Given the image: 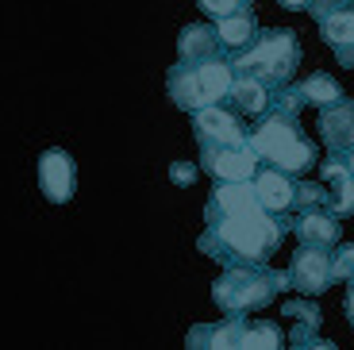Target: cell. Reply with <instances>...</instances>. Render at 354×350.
<instances>
[{
	"mask_svg": "<svg viewBox=\"0 0 354 350\" xmlns=\"http://www.w3.org/2000/svg\"><path fill=\"white\" fill-rule=\"evenodd\" d=\"M285 228L289 223L274 219V212L266 208L243 216H212L196 246L220 266H266V258L281 246Z\"/></svg>",
	"mask_w": 354,
	"mask_h": 350,
	"instance_id": "1",
	"label": "cell"
},
{
	"mask_svg": "<svg viewBox=\"0 0 354 350\" xmlns=\"http://www.w3.org/2000/svg\"><path fill=\"white\" fill-rule=\"evenodd\" d=\"M301 43H297V31L289 27H270V31H258V39L231 58L235 66V77H254L266 89H285L292 81V73L301 70Z\"/></svg>",
	"mask_w": 354,
	"mask_h": 350,
	"instance_id": "2",
	"label": "cell"
},
{
	"mask_svg": "<svg viewBox=\"0 0 354 350\" xmlns=\"http://www.w3.org/2000/svg\"><path fill=\"white\" fill-rule=\"evenodd\" d=\"M247 147L258 154V162H270L289 177H301L316 162V147L297 131V116H285L277 108H270V116L262 112L258 127L247 135Z\"/></svg>",
	"mask_w": 354,
	"mask_h": 350,
	"instance_id": "3",
	"label": "cell"
},
{
	"mask_svg": "<svg viewBox=\"0 0 354 350\" xmlns=\"http://www.w3.org/2000/svg\"><path fill=\"white\" fill-rule=\"evenodd\" d=\"M285 289H292V277L266 266H227L223 277L212 285V300L220 312H258L270 300H277Z\"/></svg>",
	"mask_w": 354,
	"mask_h": 350,
	"instance_id": "4",
	"label": "cell"
},
{
	"mask_svg": "<svg viewBox=\"0 0 354 350\" xmlns=\"http://www.w3.org/2000/svg\"><path fill=\"white\" fill-rule=\"evenodd\" d=\"M289 277H292V289L297 293H304V297H319V293L331 285V254H328V246L301 243L297 254H292Z\"/></svg>",
	"mask_w": 354,
	"mask_h": 350,
	"instance_id": "5",
	"label": "cell"
},
{
	"mask_svg": "<svg viewBox=\"0 0 354 350\" xmlns=\"http://www.w3.org/2000/svg\"><path fill=\"white\" fill-rule=\"evenodd\" d=\"M39 189H43V196L50 204H70L73 201L77 166H73V158L66 154L62 147L43 150V158H39Z\"/></svg>",
	"mask_w": 354,
	"mask_h": 350,
	"instance_id": "6",
	"label": "cell"
},
{
	"mask_svg": "<svg viewBox=\"0 0 354 350\" xmlns=\"http://www.w3.org/2000/svg\"><path fill=\"white\" fill-rule=\"evenodd\" d=\"M201 154H204V166L220 181H250L258 174V154L250 147H220V142L201 139Z\"/></svg>",
	"mask_w": 354,
	"mask_h": 350,
	"instance_id": "7",
	"label": "cell"
},
{
	"mask_svg": "<svg viewBox=\"0 0 354 350\" xmlns=\"http://www.w3.org/2000/svg\"><path fill=\"white\" fill-rule=\"evenodd\" d=\"M193 123H196V139L204 142H220V147H247V127L231 112L216 104H204L201 112H193Z\"/></svg>",
	"mask_w": 354,
	"mask_h": 350,
	"instance_id": "8",
	"label": "cell"
},
{
	"mask_svg": "<svg viewBox=\"0 0 354 350\" xmlns=\"http://www.w3.org/2000/svg\"><path fill=\"white\" fill-rule=\"evenodd\" d=\"M319 135L331 147V154L354 150V100L339 97L335 104L319 108Z\"/></svg>",
	"mask_w": 354,
	"mask_h": 350,
	"instance_id": "9",
	"label": "cell"
},
{
	"mask_svg": "<svg viewBox=\"0 0 354 350\" xmlns=\"http://www.w3.org/2000/svg\"><path fill=\"white\" fill-rule=\"evenodd\" d=\"M250 185H254V193H258V201H262V208L266 212H289L292 208V193H297V185H292V177L285 174V169H277V166H266V169H258L254 177H250Z\"/></svg>",
	"mask_w": 354,
	"mask_h": 350,
	"instance_id": "10",
	"label": "cell"
},
{
	"mask_svg": "<svg viewBox=\"0 0 354 350\" xmlns=\"http://www.w3.org/2000/svg\"><path fill=\"white\" fill-rule=\"evenodd\" d=\"M262 201H258L254 185L250 181H223L220 189L212 193L208 208H204V219L212 216H243V212H258Z\"/></svg>",
	"mask_w": 354,
	"mask_h": 350,
	"instance_id": "11",
	"label": "cell"
},
{
	"mask_svg": "<svg viewBox=\"0 0 354 350\" xmlns=\"http://www.w3.org/2000/svg\"><path fill=\"white\" fill-rule=\"evenodd\" d=\"M292 231H297V239L308 243V246H335L339 239H343V223H339V216H331L328 208L301 212V216L292 219Z\"/></svg>",
	"mask_w": 354,
	"mask_h": 350,
	"instance_id": "12",
	"label": "cell"
},
{
	"mask_svg": "<svg viewBox=\"0 0 354 350\" xmlns=\"http://www.w3.org/2000/svg\"><path fill=\"white\" fill-rule=\"evenodd\" d=\"M319 39L331 46L339 66H354V8H339L319 19Z\"/></svg>",
	"mask_w": 354,
	"mask_h": 350,
	"instance_id": "13",
	"label": "cell"
},
{
	"mask_svg": "<svg viewBox=\"0 0 354 350\" xmlns=\"http://www.w3.org/2000/svg\"><path fill=\"white\" fill-rule=\"evenodd\" d=\"M166 89H169V100H174L177 108H185V112H201V108L208 104V97H204L193 62L177 58L174 70H169V77H166Z\"/></svg>",
	"mask_w": 354,
	"mask_h": 350,
	"instance_id": "14",
	"label": "cell"
},
{
	"mask_svg": "<svg viewBox=\"0 0 354 350\" xmlns=\"http://www.w3.org/2000/svg\"><path fill=\"white\" fill-rule=\"evenodd\" d=\"M324 181L331 185L328 193V212L331 216H354V177L346 169V162L339 154H331L324 162Z\"/></svg>",
	"mask_w": 354,
	"mask_h": 350,
	"instance_id": "15",
	"label": "cell"
},
{
	"mask_svg": "<svg viewBox=\"0 0 354 350\" xmlns=\"http://www.w3.org/2000/svg\"><path fill=\"white\" fill-rule=\"evenodd\" d=\"M243 327H247V320H243V312L235 315L231 312L227 320H220V324H201L189 331V347H212V350H235L243 339Z\"/></svg>",
	"mask_w": 354,
	"mask_h": 350,
	"instance_id": "16",
	"label": "cell"
},
{
	"mask_svg": "<svg viewBox=\"0 0 354 350\" xmlns=\"http://www.w3.org/2000/svg\"><path fill=\"white\" fill-rule=\"evenodd\" d=\"M216 54H227V50L220 46V35H216L212 24L181 27V39H177V58L181 62H204V58H216Z\"/></svg>",
	"mask_w": 354,
	"mask_h": 350,
	"instance_id": "17",
	"label": "cell"
},
{
	"mask_svg": "<svg viewBox=\"0 0 354 350\" xmlns=\"http://www.w3.org/2000/svg\"><path fill=\"white\" fill-rule=\"evenodd\" d=\"M193 66H196V77H201V89H204V97H208V104H216V100H223L231 93V85H235V66H231L227 54L193 62Z\"/></svg>",
	"mask_w": 354,
	"mask_h": 350,
	"instance_id": "18",
	"label": "cell"
},
{
	"mask_svg": "<svg viewBox=\"0 0 354 350\" xmlns=\"http://www.w3.org/2000/svg\"><path fill=\"white\" fill-rule=\"evenodd\" d=\"M216 35H220V46L227 54H239V50H247V46L258 39V24H254L250 12H235V16L216 19Z\"/></svg>",
	"mask_w": 354,
	"mask_h": 350,
	"instance_id": "19",
	"label": "cell"
},
{
	"mask_svg": "<svg viewBox=\"0 0 354 350\" xmlns=\"http://www.w3.org/2000/svg\"><path fill=\"white\" fill-rule=\"evenodd\" d=\"M227 97L239 112L262 116V112H270V104H274V89H266L262 81H254V77H235V85H231Z\"/></svg>",
	"mask_w": 354,
	"mask_h": 350,
	"instance_id": "20",
	"label": "cell"
},
{
	"mask_svg": "<svg viewBox=\"0 0 354 350\" xmlns=\"http://www.w3.org/2000/svg\"><path fill=\"white\" fill-rule=\"evenodd\" d=\"M297 89H301L304 104H316V108L335 104V100L343 97V89H339V81L331 77V73H312V77H304Z\"/></svg>",
	"mask_w": 354,
	"mask_h": 350,
	"instance_id": "21",
	"label": "cell"
},
{
	"mask_svg": "<svg viewBox=\"0 0 354 350\" xmlns=\"http://www.w3.org/2000/svg\"><path fill=\"white\" fill-rule=\"evenodd\" d=\"M281 342H285V335H281V327H277V324H270V320H254V324H250V320H247L239 347L243 350H277Z\"/></svg>",
	"mask_w": 354,
	"mask_h": 350,
	"instance_id": "22",
	"label": "cell"
},
{
	"mask_svg": "<svg viewBox=\"0 0 354 350\" xmlns=\"http://www.w3.org/2000/svg\"><path fill=\"white\" fill-rule=\"evenodd\" d=\"M254 0H196V8L204 12L208 19H223V16H235V12H250Z\"/></svg>",
	"mask_w": 354,
	"mask_h": 350,
	"instance_id": "23",
	"label": "cell"
},
{
	"mask_svg": "<svg viewBox=\"0 0 354 350\" xmlns=\"http://www.w3.org/2000/svg\"><path fill=\"white\" fill-rule=\"evenodd\" d=\"M285 315H292V320H297V324H304V327H316V331H319V324H324L319 308L308 304V300H285Z\"/></svg>",
	"mask_w": 354,
	"mask_h": 350,
	"instance_id": "24",
	"label": "cell"
},
{
	"mask_svg": "<svg viewBox=\"0 0 354 350\" xmlns=\"http://www.w3.org/2000/svg\"><path fill=\"white\" fill-rule=\"evenodd\" d=\"M292 208H328V193L319 189V185H297V193H292Z\"/></svg>",
	"mask_w": 354,
	"mask_h": 350,
	"instance_id": "25",
	"label": "cell"
},
{
	"mask_svg": "<svg viewBox=\"0 0 354 350\" xmlns=\"http://www.w3.org/2000/svg\"><path fill=\"white\" fill-rule=\"evenodd\" d=\"M354 277V243L339 246V254H331V281H351Z\"/></svg>",
	"mask_w": 354,
	"mask_h": 350,
	"instance_id": "26",
	"label": "cell"
},
{
	"mask_svg": "<svg viewBox=\"0 0 354 350\" xmlns=\"http://www.w3.org/2000/svg\"><path fill=\"white\" fill-rule=\"evenodd\" d=\"M196 177H201V169H196L193 162H174V166H169V181H174V185H181V189L196 185Z\"/></svg>",
	"mask_w": 354,
	"mask_h": 350,
	"instance_id": "27",
	"label": "cell"
},
{
	"mask_svg": "<svg viewBox=\"0 0 354 350\" xmlns=\"http://www.w3.org/2000/svg\"><path fill=\"white\" fill-rule=\"evenodd\" d=\"M346 320L354 327V277H351V289H346Z\"/></svg>",
	"mask_w": 354,
	"mask_h": 350,
	"instance_id": "28",
	"label": "cell"
},
{
	"mask_svg": "<svg viewBox=\"0 0 354 350\" xmlns=\"http://www.w3.org/2000/svg\"><path fill=\"white\" fill-rule=\"evenodd\" d=\"M285 8H292V12H301V8H308V0H281Z\"/></svg>",
	"mask_w": 354,
	"mask_h": 350,
	"instance_id": "29",
	"label": "cell"
},
{
	"mask_svg": "<svg viewBox=\"0 0 354 350\" xmlns=\"http://www.w3.org/2000/svg\"><path fill=\"white\" fill-rule=\"evenodd\" d=\"M346 169H351V177H354V150H346Z\"/></svg>",
	"mask_w": 354,
	"mask_h": 350,
	"instance_id": "30",
	"label": "cell"
}]
</instances>
